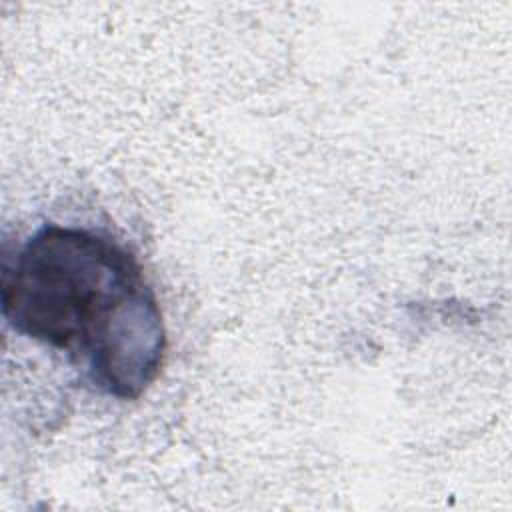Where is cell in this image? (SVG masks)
I'll use <instances>...</instances> for the list:
<instances>
[{"label": "cell", "instance_id": "cell-1", "mask_svg": "<svg viewBox=\"0 0 512 512\" xmlns=\"http://www.w3.org/2000/svg\"><path fill=\"white\" fill-rule=\"evenodd\" d=\"M2 316L66 354L92 390L140 398L166 356V326L138 260L106 234L44 224L2 262Z\"/></svg>", "mask_w": 512, "mask_h": 512}]
</instances>
